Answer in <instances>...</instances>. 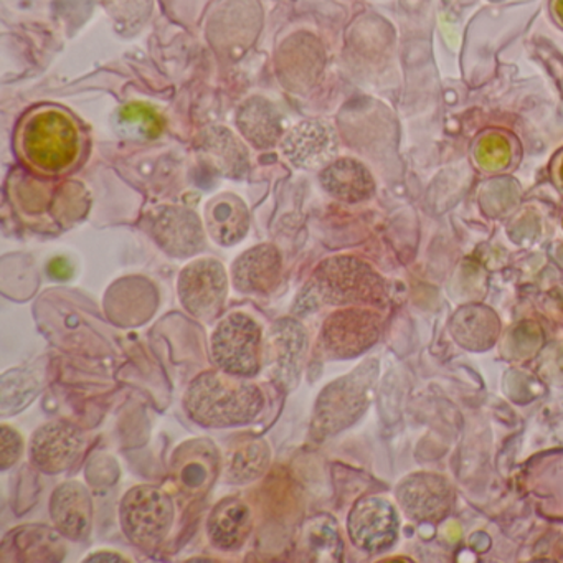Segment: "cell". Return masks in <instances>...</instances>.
<instances>
[{
    "mask_svg": "<svg viewBox=\"0 0 563 563\" xmlns=\"http://www.w3.org/2000/svg\"><path fill=\"white\" fill-rule=\"evenodd\" d=\"M245 377L227 372H206L189 385L184 398L187 415L203 427L246 424L258 417L263 395Z\"/></svg>",
    "mask_w": 563,
    "mask_h": 563,
    "instance_id": "cell-1",
    "label": "cell"
},
{
    "mask_svg": "<svg viewBox=\"0 0 563 563\" xmlns=\"http://www.w3.org/2000/svg\"><path fill=\"white\" fill-rule=\"evenodd\" d=\"M380 282L377 276L354 258L338 256L325 260L316 269L308 285L296 298L292 312L308 316L322 306L357 305L377 299Z\"/></svg>",
    "mask_w": 563,
    "mask_h": 563,
    "instance_id": "cell-2",
    "label": "cell"
},
{
    "mask_svg": "<svg viewBox=\"0 0 563 563\" xmlns=\"http://www.w3.org/2000/svg\"><path fill=\"white\" fill-rule=\"evenodd\" d=\"M22 146L34 166L55 173L70 166L77 157V130L60 111H42L25 124Z\"/></svg>",
    "mask_w": 563,
    "mask_h": 563,
    "instance_id": "cell-3",
    "label": "cell"
},
{
    "mask_svg": "<svg viewBox=\"0 0 563 563\" xmlns=\"http://www.w3.org/2000/svg\"><path fill=\"white\" fill-rule=\"evenodd\" d=\"M368 364L362 365L347 377L332 382L321 391L312 415L311 433L314 438L332 437L357 420L368 400Z\"/></svg>",
    "mask_w": 563,
    "mask_h": 563,
    "instance_id": "cell-4",
    "label": "cell"
},
{
    "mask_svg": "<svg viewBox=\"0 0 563 563\" xmlns=\"http://www.w3.org/2000/svg\"><path fill=\"white\" fill-rule=\"evenodd\" d=\"M121 526L131 542L141 549L159 545L174 520V506L163 489L137 486L123 497L120 509Z\"/></svg>",
    "mask_w": 563,
    "mask_h": 563,
    "instance_id": "cell-5",
    "label": "cell"
},
{
    "mask_svg": "<svg viewBox=\"0 0 563 563\" xmlns=\"http://www.w3.org/2000/svg\"><path fill=\"white\" fill-rule=\"evenodd\" d=\"M212 357L227 374L253 377L262 365V329L250 316L230 314L213 332Z\"/></svg>",
    "mask_w": 563,
    "mask_h": 563,
    "instance_id": "cell-6",
    "label": "cell"
},
{
    "mask_svg": "<svg viewBox=\"0 0 563 563\" xmlns=\"http://www.w3.org/2000/svg\"><path fill=\"white\" fill-rule=\"evenodd\" d=\"M308 352V334L296 319H279L269 328L263 345L268 377L283 390H291L301 377Z\"/></svg>",
    "mask_w": 563,
    "mask_h": 563,
    "instance_id": "cell-7",
    "label": "cell"
},
{
    "mask_svg": "<svg viewBox=\"0 0 563 563\" xmlns=\"http://www.w3.org/2000/svg\"><path fill=\"white\" fill-rule=\"evenodd\" d=\"M227 273L212 258L190 263L179 276V298L184 308L197 319L216 318L227 299Z\"/></svg>",
    "mask_w": 563,
    "mask_h": 563,
    "instance_id": "cell-8",
    "label": "cell"
},
{
    "mask_svg": "<svg viewBox=\"0 0 563 563\" xmlns=\"http://www.w3.org/2000/svg\"><path fill=\"white\" fill-rule=\"evenodd\" d=\"M146 227L157 245L176 258L196 255L206 245L199 217L184 207H159L147 216Z\"/></svg>",
    "mask_w": 563,
    "mask_h": 563,
    "instance_id": "cell-9",
    "label": "cell"
},
{
    "mask_svg": "<svg viewBox=\"0 0 563 563\" xmlns=\"http://www.w3.org/2000/svg\"><path fill=\"white\" fill-rule=\"evenodd\" d=\"M375 316L361 309L335 312L322 328L319 352L328 358H351L377 339Z\"/></svg>",
    "mask_w": 563,
    "mask_h": 563,
    "instance_id": "cell-10",
    "label": "cell"
},
{
    "mask_svg": "<svg viewBox=\"0 0 563 563\" xmlns=\"http://www.w3.org/2000/svg\"><path fill=\"white\" fill-rule=\"evenodd\" d=\"M80 428L65 421L45 424L32 438L31 456L44 473H62L74 464L84 450Z\"/></svg>",
    "mask_w": 563,
    "mask_h": 563,
    "instance_id": "cell-11",
    "label": "cell"
},
{
    "mask_svg": "<svg viewBox=\"0 0 563 563\" xmlns=\"http://www.w3.org/2000/svg\"><path fill=\"white\" fill-rule=\"evenodd\" d=\"M232 275L239 291L265 295L278 285L282 255L273 245L255 246L233 263Z\"/></svg>",
    "mask_w": 563,
    "mask_h": 563,
    "instance_id": "cell-12",
    "label": "cell"
},
{
    "mask_svg": "<svg viewBox=\"0 0 563 563\" xmlns=\"http://www.w3.org/2000/svg\"><path fill=\"white\" fill-rule=\"evenodd\" d=\"M334 134L322 121H305L289 131L283 140L286 159L302 169L321 166L334 154Z\"/></svg>",
    "mask_w": 563,
    "mask_h": 563,
    "instance_id": "cell-13",
    "label": "cell"
},
{
    "mask_svg": "<svg viewBox=\"0 0 563 563\" xmlns=\"http://www.w3.org/2000/svg\"><path fill=\"white\" fill-rule=\"evenodd\" d=\"M197 153L222 176L239 179L249 173V151L227 128H209L200 133Z\"/></svg>",
    "mask_w": 563,
    "mask_h": 563,
    "instance_id": "cell-14",
    "label": "cell"
},
{
    "mask_svg": "<svg viewBox=\"0 0 563 563\" xmlns=\"http://www.w3.org/2000/svg\"><path fill=\"white\" fill-rule=\"evenodd\" d=\"M51 512L55 527L68 539H84L90 530L93 509L90 496L80 483L62 484L52 496Z\"/></svg>",
    "mask_w": 563,
    "mask_h": 563,
    "instance_id": "cell-15",
    "label": "cell"
},
{
    "mask_svg": "<svg viewBox=\"0 0 563 563\" xmlns=\"http://www.w3.org/2000/svg\"><path fill=\"white\" fill-rule=\"evenodd\" d=\"M206 220L210 235L223 246L235 245L250 229L249 209L233 194H223L210 200Z\"/></svg>",
    "mask_w": 563,
    "mask_h": 563,
    "instance_id": "cell-16",
    "label": "cell"
},
{
    "mask_svg": "<svg viewBox=\"0 0 563 563\" xmlns=\"http://www.w3.org/2000/svg\"><path fill=\"white\" fill-rule=\"evenodd\" d=\"M236 124L243 136L256 147L268 150L278 143L282 136V118L268 100L255 97L245 101L239 110Z\"/></svg>",
    "mask_w": 563,
    "mask_h": 563,
    "instance_id": "cell-17",
    "label": "cell"
},
{
    "mask_svg": "<svg viewBox=\"0 0 563 563\" xmlns=\"http://www.w3.org/2000/svg\"><path fill=\"white\" fill-rule=\"evenodd\" d=\"M391 530V510L382 500L368 499L352 510L349 533L355 545L375 550L388 543Z\"/></svg>",
    "mask_w": 563,
    "mask_h": 563,
    "instance_id": "cell-18",
    "label": "cell"
},
{
    "mask_svg": "<svg viewBox=\"0 0 563 563\" xmlns=\"http://www.w3.org/2000/svg\"><path fill=\"white\" fill-rule=\"evenodd\" d=\"M252 529V512L239 499H225L213 509L209 519V536L213 545L232 550L242 545Z\"/></svg>",
    "mask_w": 563,
    "mask_h": 563,
    "instance_id": "cell-19",
    "label": "cell"
},
{
    "mask_svg": "<svg viewBox=\"0 0 563 563\" xmlns=\"http://www.w3.org/2000/svg\"><path fill=\"white\" fill-rule=\"evenodd\" d=\"M299 553L308 562H338L342 543L338 527L328 516H316L302 526Z\"/></svg>",
    "mask_w": 563,
    "mask_h": 563,
    "instance_id": "cell-20",
    "label": "cell"
},
{
    "mask_svg": "<svg viewBox=\"0 0 563 563\" xmlns=\"http://www.w3.org/2000/svg\"><path fill=\"white\" fill-rule=\"evenodd\" d=\"M325 192L347 202H357L372 192V180L361 164L354 161H339L321 174Z\"/></svg>",
    "mask_w": 563,
    "mask_h": 563,
    "instance_id": "cell-21",
    "label": "cell"
},
{
    "mask_svg": "<svg viewBox=\"0 0 563 563\" xmlns=\"http://www.w3.org/2000/svg\"><path fill=\"white\" fill-rule=\"evenodd\" d=\"M12 547L18 550V559L21 560H60L64 556L60 537L48 527H21L15 533H11Z\"/></svg>",
    "mask_w": 563,
    "mask_h": 563,
    "instance_id": "cell-22",
    "label": "cell"
},
{
    "mask_svg": "<svg viewBox=\"0 0 563 563\" xmlns=\"http://www.w3.org/2000/svg\"><path fill=\"white\" fill-rule=\"evenodd\" d=\"M269 464V448L265 441L255 440L240 446L227 464V481L246 484L258 479Z\"/></svg>",
    "mask_w": 563,
    "mask_h": 563,
    "instance_id": "cell-23",
    "label": "cell"
},
{
    "mask_svg": "<svg viewBox=\"0 0 563 563\" xmlns=\"http://www.w3.org/2000/svg\"><path fill=\"white\" fill-rule=\"evenodd\" d=\"M118 123L121 126L133 128V131L143 134L144 137H150V140L159 136L163 131L161 118L154 113V110L140 103L123 108L118 114Z\"/></svg>",
    "mask_w": 563,
    "mask_h": 563,
    "instance_id": "cell-24",
    "label": "cell"
},
{
    "mask_svg": "<svg viewBox=\"0 0 563 563\" xmlns=\"http://www.w3.org/2000/svg\"><path fill=\"white\" fill-rule=\"evenodd\" d=\"M9 375H11L12 384L14 385L11 387V384L2 382V405L8 404V401H11V398H14L11 408H9V413H15L22 405L29 404L34 398L35 391L38 388V382L31 374H25V372L21 371L9 372ZM9 375L5 374V377L9 378Z\"/></svg>",
    "mask_w": 563,
    "mask_h": 563,
    "instance_id": "cell-25",
    "label": "cell"
},
{
    "mask_svg": "<svg viewBox=\"0 0 563 563\" xmlns=\"http://www.w3.org/2000/svg\"><path fill=\"white\" fill-rule=\"evenodd\" d=\"M22 453V440L18 431L9 427H2V470H8L18 463Z\"/></svg>",
    "mask_w": 563,
    "mask_h": 563,
    "instance_id": "cell-26",
    "label": "cell"
},
{
    "mask_svg": "<svg viewBox=\"0 0 563 563\" xmlns=\"http://www.w3.org/2000/svg\"><path fill=\"white\" fill-rule=\"evenodd\" d=\"M207 477H209V473H207V467L203 466L202 463H189L187 466H184L183 479L184 486L189 487V489H199V487L203 486Z\"/></svg>",
    "mask_w": 563,
    "mask_h": 563,
    "instance_id": "cell-27",
    "label": "cell"
},
{
    "mask_svg": "<svg viewBox=\"0 0 563 563\" xmlns=\"http://www.w3.org/2000/svg\"><path fill=\"white\" fill-rule=\"evenodd\" d=\"M48 275H51L52 278L65 282V279H70L71 275H74V268H71L68 260L55 258L48 263Z\"/></svg>",
    "mask_w": 563,
    "mask_h": 563,
    "instance_id": "cell-28",
    "label": "cell"
},
{
    "mask_svg": "<svg viewBox=\"0 0 563 563\" xmlns=\"http://www.w3.org/2000/svg\"><path fill=\"white\" fill-rule=\"evenodd\" d=\"M87 562H124L123 556L117 555V553H95Z\"/></svg>",
    "mask_w": 563,
    "mask_h": 563,
    "instance_id": "cell-29",
    "label": "cell"
}]
</instances>
